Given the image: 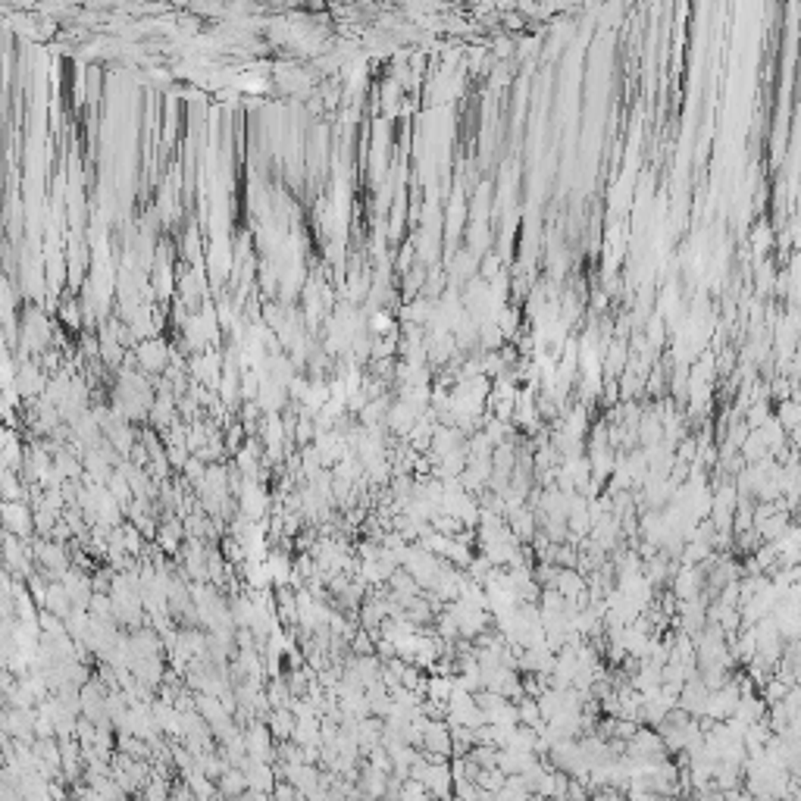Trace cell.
Listing matches in <instances>:
<instances>
[{
    "label": "cell",
    "mask_w": 801,
    "mask_h": 801,
    "mask_svg": "<svg viewBox=\"0 0 801 801\" xmlns=\"http://www.w3.org/2000/svg\"><path fill=\"white\" fill-rule=\"evenodd\" d=\"M357 779H360V795L367 801H382L388 795V773L379 770V767L369 764Z\"/></svg>",
    "instance_id": "cell-1"
},
{
    "label": "cell",
    "mask_w": 801,
    "mask_h": 801,
    "mask_svg": "<svg viewBox=\"0 0 801 801\" xmlns=\"http://www.w3.org/2000/svg\"><path fill=\"white\" fill-rule=\"evenodd\" d=\"M219 789H223V795H228V798H238L241 792L247 789L245 770H226L223 779H219Z\"/></svg>",
    "instance_id": "cell-2"
},
{
    "label": "cell",
    "mask_w": 801,
    "mask_h": 801,
    "mask_svg": "<svg viewBox=\"0 0 801 801\" xmlns=\"http://www.w3.org/2000/svg\"><path fill=\"white\" fill-rule=\"evenodd\" d=\"M294 730H298V720H294V713H288V711H275V713H273V736H275V739L294 736Z\"/></svg>",
    "instance_id": "cell-3"
}]
</instances>
